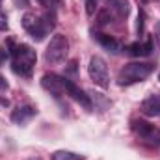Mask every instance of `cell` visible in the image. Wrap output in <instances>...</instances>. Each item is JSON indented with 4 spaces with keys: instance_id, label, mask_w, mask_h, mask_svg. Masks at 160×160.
I'll return each mask as SVG.
<instances>
[{
    "instance_id": "cell-2",
    "label": "cell",
    "mask_w": 160,
    "mask_h": 160,
    "mask_svg": "<svg viewBox=\"0 0 160 160\" xmlns=\"http://www.w3.org/2000/svg\"><path fill=\"white\" fill-rule=\"evenodd\" d=\"M153 71H155V65L149 63V62H132V63H127L119 71L118 82H119L121 86L136 84V82L145 80Z\"/></svg>"
},
{
    "instance_id": "cell-11",
    "label": "cell",
    "mask_w": 160,
    "mask_h": 160,
    "mask_svg": "<svg viewBox=\"0 0 160 160\" xmlns=\"http://www.w3.org/2000/svg\"><path fill=\"white\" fill-rule=\"evenodd\" d=\"M36 114H38V110H36L34 106H30V104L19 106V108L11 114V121H13L15 125H24V123H28V121L32 119Z\"/></svg>"
},
{
    "instance_id": "cell-4",
    "label": "cell",
    "mask_w": 160,
    "mask_h": 160,
    "mask_svg": "<svg viewBox=\"0 0 160 160\" xmlns=\"http://www.w3.org/2000/svg\"><path fill=\"white\" fill-rule=\"evenodd\" d=\"M88 75L89 78L93 80L95 86L106 89L110 86V73H108V65L106 62L101 58V56H93L89 60V65H88Z\"/></svg>"
},
{
    "instance_id": "cell-7",
    "label": "cell",
    "mask_w": 160,
    "mask_h": 160,
    "mask_svg": "<svg viewBox=\"0 0 160 160\" xmlns=\"http://www.w3.org/2000/svg\"><path fill=\"white\" fill-rule=\"evenodd\" d=\"M41 86L47 89V91H50V93H54L56 97H60V95H67L65 93V86H67V78H63V77H60V75H54V73H47V75H43V78H41Z\"/></svg>"
},
{
    "instance_id": "cell-13",
    "label": "cell",
    "mask_w": 160,
    "mask_h": 160,
    "mask_svg": "<svg viewBox=\"0 0 160 160\" xmlns=\"http://www.w3.org/2000/svg\"><path fill=\"white\" fill-rule=\"evenodd\" d=\"M50 160H86V157L78 155V153H73V151L60 149V151H54L50 155Z\"/></svg>"
},
{
    "instance_id": "cell-21",
    "label": "cell",
    "mask_w": 160,
    "mask_h": 160,
    "mask_svg": "<svg viewBox=\"0 0 160 160\" xmlns=\"http://www.w3.org/2000/svg\"><path fill=\"white\" fill-rule=\"evenodd\" d=\"M142 2H149V0H142Z\"/></svg>"
},
{
    "instance_id": "cell-15",
    "label": "cell",
    "mask_w": 160,
    "mask_h": 160,
    "mask_svg": "<svg viewBox=\"0 0 160 160\" xmlns=\"http://www.w3.org/2000/svg\"><path fill=\"white\" fill-rule=\"evenodd\" d=\"M97 21H99V24L102 26V24H108L110 21H114V17H112V15H110V11H108V9L104 8V9H102V11L99 13V17H97Z\"/></svg>"
},
{
    "instance_id": "cell-1",
    "label": "cell",
    "mask_w": 160,
    "mask_h": 160,
    "mask_svg": "<svg viewBox=\"0 0 160 160\" xmlns=\"http://www.w3.org/2000/svg\"><path fill=\"white\" fill-rule=\"evenodd\" d=\"M9 54L13 56V65H11V69H13L17 75H21V77H26V78L32 77V71H34L36 60H38L36 50H34L32 47L24 45V43L15 45L13 41H9Z\"/></svg>"
},
{
    "instance_id": "cell-18",
    "label": "cell",
    "mask_w": 160,
    "mask_h": 160,
    "mask_svg": "<svg viewBox=\"0 0 160 160\" xmlns=\"http://www.w3.org/2000/svg\"><path fill=\"white\" fill-rule=\"evenodd\" d=\"M97 9V0H86V11L88 15H93Z\"/></svg>"
},
{
    "instance_id": "cell-17",
    "label": "cell",
    "mask_w": 160,
    "mask_h": 160,
    "mask_svg": "<svg viewBox=\"0 0 160 160\" xmlns=\"http://www.w3.org/2000/svg\"><path fill=\"white\" fill-rule=\"evenodd\" d=\"M9 28V22H8V15L4 11H0V32H6Z\"/></svg>"
},
{
    "instance_id": "cell-3",
    "label": "cell",
    "mask_w": 160,
    "mask_h": 160,
    "mask_svg": "<svg viewBox=\"0 0 160 160\" xmlns=\"http://www.w3.org/2000/svg\"><path fill=\"white\" fill-rule=\"evenodd\" d=\"M69 54V41L65 36L62 34H54L48 45H47V50H45V62L50 63V65H58L62 63Z\"/></svg>"
},
{
    "instance_id": "cell-19",
    "label": "cell",
    "mask_w": 160,
    "mask_h": 160,
    "mask_svg": "<svg viewBox=\"0 0 160 160\" xmlns=\"http://www.w3.org/2000/svg\"><path fill=\"white\" fill-rule=\"evenodd\" d=\"M41 6H45V8H52L54 6V0H38Z\"/></svg>"
},
{
    "instance_id": "cell-8",
    "label": "cell",
    "mask_w": 160,
    "mask_h": 160,
    "mask_svg": "<svg viewBox=\"0 0 160 160\" xmlns=\"http://www.w3.org/2000/svg\"><path fill=\"white\" fill-rule=\"evenodd\" d=\"M140 110L147 118H160V93H151L147 99H143Z\"/></svg>"
},
{
    "instance_id": "cell-12",
    "label": "cell",
    "mask_w": 160,
    "mask_h": 160,
    "mask_svg": "<svg viewBox=\"0 0 160 160\" xmlns=\"http://www.w3.org/2000/svg\"><path fill=\"white\" fill-rule=\"evenodd\" d=\"M95 38L97 41L101 43V47H104L108 52H112V54H118L121 48V45L118 43V39H114L112 36H106V34H95Z\"/></svg>"
},
{
    "instance_id": "cell-20",
    "label": "cell",
    "mask_w": 160,
    "mask_h": 160,
    "mask_svg": "<svg viewBox=\"0 0 160 160\" xmlns=\"http://www.w3.org/2000/svg\"><path fill=\"white\" fill-rule=\"evenodd\" d=\"M8 89V82H6V78L0 75V91H6Z\"/></svg>"
},
{
    "instance_id": "cell-22",
    "label": "cell",
    "mask_w": 160,
    "mask_h": 160,
    "mask_svg": "<svg viewBox=\"0 0 160 160\" xmlns=\"http://www.w3.org/2000/svg\"><path fill=\"white\" fill-rule=\"evenodd\" d=\"M158 80H160V73H158Z\"/></svg>"
},
{
    "instance_id": "cell-14",
    "label": "cell",
    "mask_w": 160,
    "mask_h": 160,
    "mask_svg": "<svg viewBox=\"0 0 160 160\" xmlns=\"http://www.w3.org/2000/svg\"><path fill=\"white\" fill-rule=\"evenodd\" d=\"M127 52L130 56H143V47H142V43H132L127 47Z\"/></svg>"
},
{
    "instance_id": "cell-24",
    "label": "cell",
    "mask_w": 160,
    "mask_h": 160,
    "mask_svg": "<svg viewBox=\"0 0 160 160\" xmlns=\"http://www.w3.org/2000/svg\"><path fill=\"white\" fill-rule=\"evenodd\" d=\"M0 4H2V0H0Z\"/></svg>"
},
{
    "instance_id": "cell-6",
    "label": "cell",
    "mask_w": 160,
    "mask_h": 160,
    "mask_svg": "<svg viewBox=\"0 0 160 160\" xmlns=\"http://www.w3.org/2000/svg\"><path fill=\"white\" fill-rule=\"evenodd\" d=\"M22 26H24V30L32 36L34 41H43L47 38V34L50 32V30L47 28L45 21L39 19L38 15H34V13H24V17H22Z\"/></svg>"
},
{
    "instance_id": "cell-9",
    "label": "cell",
    "mask_w": 160,
    "mask_h": 160,
    "mask_svg": "<svg viewBox=\"0 0 160 160\" xmlns=\"http://www.w3.org/2000/svg\"><path fill=\"white\" fill-rule=\"evenodd\" d=\"M65 93L73 99V101H77L80 106H84L86 110H91V101H89V97L80 89L77 84H73L71 80H67V86H65Z\"/></svg>"
},
{
    "instance_id": "cell-23",
    "label": "cell",
    "mask_w": 160,
    "mask_h": 160,
    "mask_svg": "<svg viewBox=\"0 0 160 160\" xmlns=\"http://www.w3.org/2000/svg\"><path fill=\"white\" fill-rule=\"evenodd\" d=\"M34 160H39V158H34Z\"/></svg>"
},
{
    "instance_id": "cell-16",
    "label": "cell",
    "mask_w": 160,
    "mask_h": 160,
    "mask_svg": "<svg viewBox=\"0 0 160 160\" xmlns=\"http://www.w3.org/2000/svg\"><path fill=\"white\" fill-rule=\"evenodd\" d=\"M143 21H145V15H143V11H140V13H138V22H136L138 36H140V34H143Z\"/></svg>"
},
{
    "instance_id": "cell-10",
    "label": "cell",
    "mask_w": 160,
    "mask_h": 160,
    "mask_svg": "<svg viewBox=\"0 0 160 160\" xmlns=\"http://www.w3.org/2000/svg\"><path fill=\"white\" fill-rule=\"evenodd\" d=\"M106 9L110 11V15L114 19H127V15L130 11V2L128 0H108Z\"/></svg>"
},
{
    "instance_id": "cell-5",
    "label": "cell",
    "mask_w": 160,
    "mask_h": 160,
    "mask_svg": "<svg viewBox=\"0 0 160 160\" xmlns=\"http://www.w3.org/2000/svg\"><path fill=\"white\" fill-rule=\"evenodd\" d=\"M132 130L136 132V136H138L142 142H145V143H149V145H155V147H157L160 143V130L155 125L147 123V121H143V119L132 121Z\"/></svg>"
}]
</instances>
